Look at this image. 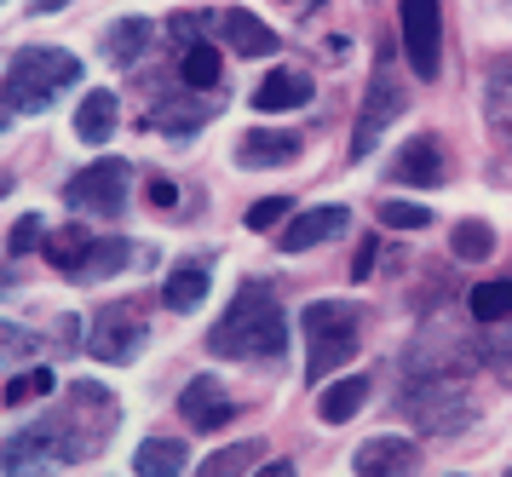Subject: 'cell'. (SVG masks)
Here are the masks:
<instances>
[{
  "instance_id": "e575fe53",
  "label": "cell",
  "mask_w": 512,
  "mask_h": 477,
  "mask_svg": "<svg viewBox=\"0 0 512 477\" xmlns=\"http://www.w3.org/2000/svg\"><path fill=\"white\" fill-rule=\"evenodd\" d=\"M254 477H294V460H265Z\"/></svg>"
},
{
  "instance_id": "d6a6232c",
  "label": "cell",
  "mask_w": 512,
  "mask_h": 477,
  "mask_svg": "<svg viewBox=\"0 0 512 477\" xmlns=\"http://www.w3.org/2000/svg\"><path fill=\"white\" fill-rule=\"evenodd\" d=\"M144 196H150V207H156V213H167V207H179V184H173V179H150V190H144Z\"/></svg>"
},
{
  "instance_id": "7c38bea8",
  "label": "cell",
  "mask_w": 512,
  "mask_h": 477,
  "mask_svg": "<svg viewBox=\"0 0 512 477\" xmlns=\"http://www.w3.org/2000/svg\"><path fill=\"white\" fill-rule=\"evenodd\" d=\"M392 184H420V190L443 184V144H438V133H420V138H409V144L397 150Z\"/></svg>"
},
{
  "instance_id": "d590c367",
  "label": "cell",
  "mask_w": 512,
  "mask_h": 477,
  "mask_svg": "<svg viewBox=\"0 0 512 477\" xmlns=\"http://www.w3.org/2000/svg\"><path fill=\"white\" fill-rule=\"evenodd\" d=\"M35 12H58V6H70V0H29Z\"/></svg>"
},
{
  "instance_id": "4316f807",
  "label": "cell",
  "mask_w": 512,
  "mask_h": 477,
  "mask_svg": "<svg viewBox=\"0 0 512 477\" xmlns=\"http://www.w3.org/2000/svg\"><path fill=\"white\" fill-rule=\"evenodd\" d=\"M254 460H265V443H231V449H219L213 460H202L196 477H248Z\"/></svg>"
},
{
  "instance_id": "4fadbf2b",
  "label": "cell",
  "mask_w": 512,
  "mask_h": 477,
  "mask_svg": "<svg viewBox=\"0 0 512 477\" xmlns=\"http://www.w3.org/2000/svg\"><path fill=\"white\" fill-rule=\"evenodd\" d=\"M179 414H185L196 432H219V426L236 414V403L219 391V380H213V374H202V380H190V386L179 391Z\"/></svg>"
},
{
  "instance_id": "52a82bcc",
  "label": "cell",
  "mask_w": 512,
  "mask_h": 477,
  "mask_svg": "<svg viewBox=\"0 0 512 477\" xmlns=\"http://www.w3.org/2000/svg\"><path fill=\"white\" fill-rule=\"evenodd\" d=\"M127 184H133V167L116 156L93 161V167H81L70 184H64V202L75 213H98V219H116L121 207H127Z\"/></svg>"
},
{
  "instance_id": "836d02e7",
  "label": "cell",
  "mask_w": 512,
  "mask_h": 477,
  "mask_svg": "<svg viewBox=\"0 0 512 477\" xmlns=\"http://www.w3.org/2000/svg\"><path fill=\"white\" fill-rule=\"evenodd\" d=\"M374 253H380V242H374V236H369L357 253H351V282H363V276L374 271Z\"/></svg>"
},
{
  "instance_id": "f35d334b",
  "label": "cell",
  "mask_w": 512,
  "mask_h": 477,
  "mask_svg": "<svg viewBox=\"0 0 512 477\" xmlns=\"http://www.w3.org/2000/svg\"><path fill=\"white\" fill-rule=\"evenodd\" d=\"M507 477H512V472H507Z\"/></svg>"
},
{
  "instance_id": "ac0fdd59",
  "label": "cell",
  "mask_w": 512,
  "mask_h": 477,
  "mask_svg": "<svg viewBox=\"0 0 512 477\" xmlns=\"http://www.w3.org/2000/svg\"><path fill=\"white\" fill-rule=\"evenodd\" d=\"M150 35H156L150 18H116L110 29H104V58H110V64H139Z\"/></svg>"
},
{
  "instance_id": "8d00e7d4",
  "label": "cell",
  "mask_w": 512,
  "mask_h": 477,
  "mask_svg": "<svg viewBox=\"0 0 512 477\" xmlns=\"http://www.w3.org/2000/svg\"><path fill=\"white\" fill-rule=\"evenodd\" d=\"M6 288H12V276H6V271H0V299H6Z\"/></svg>"
},
{
  "instance_id": "ba28073f",
  "label": "cell",
  "mask_w": 512,
  "mask_h": 477,
  "mask_svg": "<svg viewBox=\"0 0 512 477\" xmlns=\"http://www.w3.org/2000/svg\"><path fill=\"white\" fill-rule=\"evenodd\" d=\"M139 351H144L139 311H127V305L98 311V322L87 328V357H98V363H127V357H139Z\"/></svg>"
},
{
  "instance_id": "74e56055",
  "label": "cell",
  "mask_w": 512,
  "mask_h": 477,
  "mask_svg": "<svg viewBox=\"0 0 512 477\" xmlns=\"http://www.w3.org/2000/svg\"><path fill=\"white\" fill-rule=\"evenodd\" d=\"M0 133H6V121H0Z\"/></svg>"
},
{
  "instance_id": "603a6c76",
  "label": "cell",
  "mask_w": 512,
  "mask_h": 477,
  "mask_svg": "<svg viewBox=\"0 0 512 477\" xmlns=\"http://www.w3.org/2000/svg\"><path fill=\"white\" fill-rule=\"evenodd\" d=\"M484 110H489V121L512 127V52L484 69Z\"/></svg>"
},
{
  "instance_id": "83f0119b",
  "label": "cell",
  "mask_w": 512,
  "mask_h": 477,
  "mask_svg": "<svg viewBox=\"0 0 512 477\" xmlns=\"http://www.w3.org/2000/svg\"><path fill=\"white\" fill-rule=\"evenodd\" d=\"M380 225L386 230H426L432 225V207L403 202V196H386V202H380Z\"/></svg>"
},
{
  "instance_id": "f546056e",
  "label": "cell",
  "mask_w": 512,
  "mask_h": 477,
  "mask_svg": "<svg viewBox=\"0 0 512 477\" xmlns=\"http://www.w3.org/2000/svg\"><path fill=\"white\" fill-rule=\"evenodd\" d=\"M58 391V374L52 368H29V374H18L12 386H6V403L18 409V403H35V397H52Z\"/></svg>"
},
{
  "instance_id": "2e32d148",
  "label": "cell",
  "mask_w": 512,
  "mask_h": 477,
  "mask_svg": "<svg viewBox=\"0 0 512 477\" xmlns=\"http://www.w3.org/2000/svg\"><path fill=\"white\" fill-rule=\"evenodd\" d=\"M116 121H121V98L110 87H93L81 98V110H75V138L81 144H104V138L116 133Z\"/></svg>"
},
{
  "instance_id": "7402d4cb",
  "label": "cell",
  "mask_w": 512,
  "mask_h": 477,
  "mask_svg": "<svg viewBox=\"0 0 512 477\" xmlns=\"http://www.w3.org/2000/svg\"><path fill=\"white\" fill-rule=\"evenodd\" d=\"M208 299V271L202 265H179V271L162 282V305L167 311H196Z\"/></svg>"
},
{
  "instance_id": "484cf974",
  "label": "cell",
  "mask_w": 512,
  "mask_h": 477,
  "mask_svg": "<svg viewBox=\"0 0 512 477\" xmlns=\"http://www.w3.org/2000/svg\"><path fill=\"white\" fill-rule=\"evenodd\" d=\"M449 253H455V259H466V265H478V259H489V253H495V230H489L484 219H461V225L449 230Z\"/></svg>"
},
{
  "instance_id": "f1b7e54d",
  "label": "cell",
  "mask_w": 512,
  "mask_h": 477,
  "mask_svg": "<svg viewBox=\"0 0 512 477\" xmlns=\"http://www.w3.org/2000/svg\"><path fill=\"white\" fill-rule=\"evenodd\" d=\"M41 345H47V340H41L35 328H24V322H0V368L18 363V357H35Z\"/></svg>"
},
{
  "instance_id": "d4e9b609",
  "label": "cell",
  "mask_w": 512,
  "mask_h": 477,
  "mask_svg": "<svg viewBox=\"0 0 512 477\" xmlns=\"http://www.w3.org/2000/svg\"><path fill=\"white\" fill-rule=\"evenodd\" d=\"M127 259H139V253L127 248V236H104V242H93V253H87V265H81L75 282H104V276H116Z\"/></svg>"
},
{
  "instance_id": "cb8c5ba5",
  "label": "cell",
  "mask_w": 512,
  "mask_h": 477,
  "mask_svg": "<svg viewBox=\"0 0 512 477\" xmlns=\"http://www.w3.org/2000/svg\"><path fill=\"white\" fill-rule=\"evenodd\" d=\"M466 305H472V322H484V328L507 322L512 317V276H501V282H478Z\"/></svg>"
},
{
  "instance_id": "5bb4252c",
  "label": "cell",
  "mask_w": 512,
  "mask_h": 477,
  "mask_svg": "<svg viewBox=\"0 0 512 477\" xmlns=\"http://www.w3.org/2000/svg\"><path fill=\"white\" fill-rule=\"evenodd\" d=\"M219 29H225V46L242 52V58H271V52H277V29H265V18L242 12V6L219 12Z\"/></svg>"
},
{
  "instance_id": "8fae6325",
  "label": "cell",
  "mask_w": 512,
  "mask_h": 477,
  "mask_svg": "<svg viewBox=\"0 0 512 477\" xmlns=\"http://www.w3.org/2000/svg\"><path fill=\"white\" fill-rule=\"evenodd\" d=\"M340 230H351V213H346V207H311V213H300V219H288V230L277 236V248H282V253L323 248V242H334Z\"/></svg>"
},
{
  "instance_id": "3957f363",
  "label": "cell",
  "mask_w": 512,
  "mask_h": 477,
  "mask_svg": "<svg viewBox=\"0 0 512 477\" xmlns=\"http://www.w3.org/2000/svg\"><path fill=\"white\" fill-rule=\"evenodd\" d=\"M300 322H305V380H328L334 368H346V357L363 340V311L351 299H311Z\"/></svg>"
},
{
  "instance_id": "5b68a950",
  "label": "cell",
  "mask_w": 512,
  "mask_h": 477,
  "mask_svg": "<svg viewBox=\"0 0 512 477\" xmlns=\"http://www.w3.org/2000/svg\"><path fill=\"white\" fill-rule=\"evenodd\" d=\"M403 110H409V92L397 87V75H392V46H386V52H380V64H374V75H369V92H363L357 127H351V161H369L374 144H380V133H386V127H392Z\"/></svg>"
},
{
  "instance_id": "277c9868",
  "label": "cell",
  "mask_w": 512,
  "mask_h": 477,
  "mask_svg": "<svg viewBox=\"0 0 512 477\" xmlns=\"http://www.w3.org/2000/svg\"><path fill=\"white\" fill-rule=\"evenodd\" d=\"M75 81H81V58L58 52V46H24L12 58V75H6V104L29 115H47L52 98L64 87H75Z\"/></svg>"
},
{
  "instance_id": "6da1fadb",
  "label": "cell",
  "mask_w": 512,
  "mask_h": 477,
  "mask_svg": "<svg viewBox=\"0 0 512 477\" xmlns=\"http://www.w3.org/2000/svg\"><path fill=\"white\" fill-rule=\"evenodd\" d=\"M116 397L98 386V380H75L64 391V409L41 414L35 426L12 432L0 443V472L6 477H52L58 466H75V460H93L110 432H116Z\"/></svg>"
},
{
  "instance_id": "7a4b0ae2",
  "label": "cell",
  "mask_w": 512,
  "mask_h": 477,
  "mask_svg": "<svg viewBox=\"0 0 512 477\" xmlns=\"http://www.w3.org/2000/svg\"><path fill=\"white\" fill-rule=\"evenodd\" d=\"M282 345H288V317L265 282H242L236 299L225 305V317L208 328V351L231 357V363H277Z\"/></svg>"
},
{
  "instance_id": "9a60e30c",
  "label": "cell",
  "mask_w": 512,
  "mask_h": 477,
  "mask_svg": "<svg viewBox=\"0 0 512 477\" xmlns=\"http://www.w3.org/2000/svg\"><path fill=\"white\" fill-rule=\"evenodd\" d=\"M248 98H254V110H259V115L305 110V104H311V81H305V75H294V69H271V75H265V81L248 92Z\"/></svg>"
},
{
  "instance_id": "1f68e13d",
  "label": "cell",
  "mask_w": 512,
  "mask_h": 477,
  "mask_svg": "<svg viewBox=\"0 0 512 477\" xmlns=\"http://www.w3.org/2000/svg\"><path fill=\"white\" fill-rule=\"evenodd\" d=\"M282 219H288V202H282V196H265V202L248 207V230H271V225H282Z\"/></svg>"
},
{
  "instance_id": "e0dca14e",
  "label": "cell",
  "mask_w": 512,
  "mask_h": 477,
  "mask_svg": "<svg viewBox=\"0 0 512 477\" xmlns=\"http://www.w3.org/2000/svg\"><path fill=\"white\" fill-rule=\"evenodd\" d=\"M363 403H369V374H346V380H328L323 386L317 414H323V426H346Z\"/></svg>"
},
{
  "instance_id": "8992f818",
  "label": "cell",
  "mask_w": 512,
  "mask_h": 477,
  "mask_svg": "<svg viewBox=\"0 0 512 477\" xmlns=\"http://www.w3.org/2000/svg\"><path fill=\"white\" fill-rule=\"evenodd\" d=\"M397 29H403V58L420 81L443 75V6L438 0H397Z\"/></svg>"
},
{
  "instance_id": "9c48e42d",
  "label": "cell",
  "mask_w": 512,
  "mask_h": 477,
  "mask_svg": "<svg viewBox=\"0 0 512 477\" xmlns=\"http://www.w3.org/2000/svg\"><path fill=\"white\" fill-rule=\"evenodd\" d=\"M420 455L409 437H369L357 455H351V472L357 477H415Z\"/></svg>"
},
{
  "instance_id": "44dd1931",
  "label": "cell",
  "mask_w": 512,
  "mask_h": 477,
  "mask_svg": "<svg viewBox=\"0 0 512 477\" xmlns=\"http://www.w3.org/2000/svg\"><path fill=\"white\" fill-rule=\"evenodd\" d=\"M219 75H225L219 46H208V41L185 46V58H179V81H185L190 92H213V87H219Z\"/></svg>"
},
{
  "instance_id": "d6986e66",
  "label": "cell",
  "mask_w": 512,
  "mask_h": 477,
  "mask_svg": "<svg viewBox=\"0 0 512 477\" xmlns=\"http://www.w3.org/2000/svg\"><path fill=\"white\" fill-rule=\"evenodd\" d=\"M185 443L179 437H144L139 455H133V472L139 477H179L185 472Z\"/></svg>"
},
{
  "instance_id": "30bf717a",
  "label": "cell",
  "mask_w": 512,
  "mask_h": 477,
  "mask_svg": "<svg viewBox=\"0 0 512 477\" xmlns=\"http://www.w3.org/2000/svg\"><path fill=\"white\" fill-rule=\"evenodd\" d=\"M305 156V138L300 133H282V127H259V133H242L236 144V161L242 167H294Z\"/></svg>"
},
{
  "instance_id": "ffe728a7",
  "label": "cell",
  "mask_w": 512,
  "mask_h": 477,
  "mask_svg": "<svg viewBox=\"0 0 512 477\" xmlns=\"http://www.w3.org/2000/svg\"><path fill=\"white\" fill-rule=\"evenodd\" d=\"M93 242L98 236H87L81 225H64V230H47V259L58 265V271L70 276H81V265H87V253H93Z\"/></svg>"
},
{
  "instance_id": "4dcf8cb0",
  "label": "cell",
  "mask_w": 512,
  "mask_h": 477,
  "mask_svg": "<svg viewBox=\"0 0 512 477\" xmlns=\"http://www.w3.org/2000/svg\"><path fill=\"white\" fill-rule=\"evenodd\" d=\"M35 248H47V219H41V213H24V219L12 225V236H6V253L24 259V253H35Z\"/></svg>"
}]
</instances>
